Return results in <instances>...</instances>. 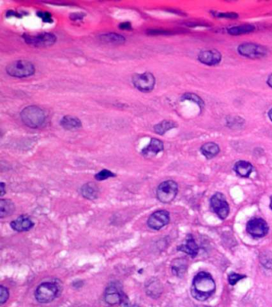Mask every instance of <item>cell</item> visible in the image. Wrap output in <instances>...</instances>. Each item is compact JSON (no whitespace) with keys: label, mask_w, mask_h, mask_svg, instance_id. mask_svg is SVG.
Wrapping results in <instances>:
<instances>
[{"label":"cell","mask_w":272,"mask_h":307,"mask_svg":"<svg viewBox=\"0 0 272 307\" xmlns=\"http://www.w3.org/2000/svg\"><path fill=\"white\" fill-rule=\"evenodd\" d=\"M82 196L90 200H94L99 196V190L94 182H88L81 189Z\"/></svg>","instance_id":"21"},{"label":"cell","mask_w":272,"mask_h":307,"mask_svg":"<svg viewBox=\"0 0 272 307\" xmlns=\"http://www.w3.org/2000/svg\"><path fill=\"white\" fill-rule=\"evenodd\" d=\"M260 262L265 268L272 270V252H263L260 255Z\"/></svg>","instance_id":"28"},{"label":"cell","mask_w":272,"mask_h":307,"mask_svg":"<svg viewBox=\"0 0 272 307\" xmlns=\"http://www.w3.org/2000/svg\"><path fill=\"white\" fill-rule=\"evenodd\" d=\"M197 59L201 64L213 67L220 64L222 55L216 49L203 50L199 52Z\"/></svg>","instance_id":"12"},{"label":"cell","mask_w":272,"mask_h":307,"mask_svg":"<svg viewBox=\"0 0 272 307\" xmlns=\"http://www.w3.org/2000/svg\"><path fill=\"white\" fill-rule=\"evenodd\" d=\"M38 16L40 17L44 22H47V23L52 22V15L48 12H38Z\"/></svg>","instance_id":"33"},{"label":"cell","mask_w":272,"mask_h":307,"mask_svg":"<svg viewBox=\"0 0 272 307\" xmlns=\"http://www.w3.org/2000/svg\"><path fill=\"white\" fill-rule=\"evenodd\" d=\"M15 207L13 202L9 199H1L0 200V218L4 219L14 214Z\"/></svg>","instance_id":"22"},{"label":"cell","mask_w":272,"mask_h":307,"mask_svg":"<svg viewBox=\"0 0 272 307\" xmlns=\"http://www.w3.org/2000/svg\"><path fill=\"white\" fill-rule=\"evenodd\" d=\"M216 291V283L209 273L200 272L193 279L191 294L198 301H206Z\"/></svg>","instance_id":"1"},{"label":"cell","mask_w":272,"mask_h":307,"mask_svg":"<svg viewBox=\"0 0 272 307\" xmlns=\"http://www.w3.org/2000/svg\"><path fill=\"white\" fill-rule=\"evenodd\" d=\"M172 272L177 277H182L188 269V261L185 258H176L174 259L171 265Z\"/></svg>","instance_id":"20"},{"label":"cell","mask_w":272,"mask_h":307,"mask_svg":"<svg viewBox=\"0 0 272 307\" xmlns=\"http://www.w3.org/2000/svg\"><path fill=\"white\" fill-rule=\"evenodd\" d=\"M6 72L15 78H27L35 74L33 64L27 60H16L10 63L6 68Z\"/></svg>","instance_id":"4"},{"label":"cell","mask_w":272,"mask_h":307,"mask_svg":"<svg viewBox=\"0 0 272 307\" xmlns=\"http://www.w3.org/2000/svg\"><path fill=\"white\" fill-rule=\"evenodd\" d=\"M164 150V144L158 139H152L150 144L141 151V154L146 158L155 157Z\"/></svg>","instance_id":"15"},{"label":"cell","mask_w":272,"mask_h":307,"mask_svg":"<svg viewBox=\"0 0 272 307\" xmlns=\"http://www.w3.org/2000/svg\"><path fill=\"white\" fill-rule=\"evenodd\" d=\"M133 86L141 92H150L155 86L156 79L154 75L150 72L143 74H136L132 78Z\"/></svg>","instance_id":"7"},{"label":"cell","mask_w":272,"mask_h":307,"mask_svg":"<svg viewBox=\"0 0 272 307\" xmlns=\"http://www.w3.org/2000/svg\"><path fill=\"white\" fill-rule=\"evenodd\" d=\"M59 294V287L56 283L47 282L39 285L35 292V297L39 303H49L53 302Z\"/></svg>","instance_id":"3"},{"label":"cell","mask_w":272,"mask_h":307,"mask_svg":"<svg viewBox=\"0 0 272 307\" xmlns=\"http://www.w3.org/2000/svg\"><path fill=\"white\" fill-rule=\"evenodd\" d=\"M181 99L182 100L192 101V102H195L201 108V110H202L205 107V102H204L202 98L199 96V95H197V94H193V93H186V94H183Z\"/></svg>","instance_id":"27"},{"label":"cell","mask_w":272,"mask_h":307,"mask_svg":"<svg viewBox=\"0 0 272 307\" xmlns=\"http://www.w3.org/2000/svg\"><path fill=\"white\" fill-rule=\"evenodd\" d=\"M271 209L272 210V196L271 197V205H270Z\"/></svg>","instance_id":"38"},{"label":"cell","mask_w":272,"mask_h":307,"mask_svg":"<svg viewBox=\"0 0 272 307\" xmlns=\"http://www.w3.org/2000/svg\"><path fill=\"white\" fill-rule=\"evenodd\" d=\"M177 249H178V250H180V251L184 252L185 254L190 255L191 257H193V258H195V257L198 254V245H197L193 236L191 235V234H189L188 237H187L185 243L180 245V246H178Z\"/></svg>","instance_id":"16"},{"label":"cell","mask_w":272,"mask_h":307,"mask_svg":"<svg viewBox=\"0 0 272 307\" xmlns=\"http://www.w3.org/2000/svg\"><path fill=\"white\" fill-rule=\"evenodd\" d=\"M105 302L109 306L118 305L122 301V295L114 283H110L106 289L104 295Z\"/></svg>","instance_id":"13"},{"label":"cell","mask_w":272,"mask_h":307,"mask_svg":"<svg viewBox=\"0 0 272 307\" xmlns=\"http://www.w3.org/2000/svg\"><path fill=\"white\" fill-rule=\"evenodd\" d=\"M245 278L246 275H239V274H236V273H231L228 275V282H229L230 285L234 286V285L236 284L241 279H245Z\"/></svg>","instance_id":"31"},{"label":"cell","mask_w":272,"mask_h":307,"mask_svg":"<svg viewBox=\"0 0 272 307\" xmlns=\"http://www.w3.org/2000/svg\"><path fill=\"white\" fill-rule=\"evenodd\" d=\"M101 41L106 43H112V44H123L125 43V39L121 35H117L114 33H107L103 34L99 36Z\"/></svg>","instance_id":"25"},{"label":"cell","mask_w":272,"mask_h":307,"mask_svg":"<svg viewBox=\"0 0 272 307\" xmlns=\"http://www.w3.org/2000/svg\"><path fill=\"white\" fill-rule=\"evenodd\" d=\"M176 127H177V124L175 122L171 121V120H164L154 127V131L158 135H163L167 131L173 129Z\"/></svg>","instance_id":"26"},{"label":"cell","mask_w":272,"mask_h":307,"mask_svg":"<svg viewBox=\"0 0 272 307\" xmlns=\"http://www.w3.org/2000/svg\"><path fill=\"white\" fill-rule=\"evenodd\" d=\"M33 221L28 216L21 215L10 223V228L17 232L28 231L34 228Z\"/></svg>","instance_id":"14"},{"label":"cell","mask_w":272,"mask_h":307,"mask_svg":"<svg viewBox=\"0 0 272 307\" xmlns=\"http://www.w3.org/2000/svg\"><path fill=\"white\" fill-rule=\"evenodd\" d=\"M0 189H1V191H0V196L2 197L5 195V193H6L5 184L3 182H1V183H0Z\"/></svg>","instance_id":"34"},{"label":"cell","mask_w":272,"mask_h":307,"mask_svg":"<svg viewBox=\"0 0 272 307\" xmlns=\"http://www.w3.org/2000/svg\"><path fill=\"white\" fill-rule=\"evenodd\" d=\"M24 40L26 43L34 47H48L55 43L56 37L52 33H44L35 36L24 35Z\"/></svg>","instance_id":"11"},{"label":"cell","mask_w":272,"mask_h":307,"mask_svg":"<svg viewBox=\"0 0 272 307\" xmlns=\"http://www.w3.org/2000/svg\"><path fill=\"white\" fill-rule=\"evenodd\" d=\"M162 292V286L158 279H152L146 285V294L150 297L158 298Z\"/></svg>","instance_id":"23"},{"label":"cell","mask_w":272,"mask_h":307,"mask_svg":"<svg viewBox=\"0 0 272 307\" xmlns=\"http://www.w3.org/2000/svg\"><path fill=\"white\" fill-rule=\"evenodd\" d=\"M212 208L219 219H224L229 215L230 207L224 195L220 192L216 193L210 200Z\"/></svg>","instance_id":"8"},{"label":"cell","mask_w":272,"mask_h":307,"mask_svg":"<svg viewBox=\"0 0 272 307\" xmlns=\"http://www.w3.org/2000/svg\"><path fill=\"white\" fill-rule=\"evenodd\" d=\"M213 14L217 18L220 19H237L239 15L235 12H217L213 11Z\"/></svg>","instance_id":"30"},{"label":"cell","mask_w":272,"mask_h":307,"mask_svg":"<svg viewBox=\"0 0 272 307\" xmlns=\"http://www.w3.org/2000/svg\"><path fill=\"white\" fill-rule=\"evenodd\" d=\"M178 194V184L173 180L162 182L157 189V198L163 203H169Z\"/></svg>","instance_id":"5"},{"label":"cell","mask_w":272,"mask_h":307,"mask_svg":"<svg viewBox=\"0 0 272 307\" xmlns=\"http://www.w3.org/2000/svg\"><path fill=\"white\" fill-rule=\"evenodd\" d=\"M237 51L240 56L252 60L265 57L268 52L267 47L254 43H242L238 46Z\"/></svg>","instance_id":"6"},{"label":"cell","mask_w":272,"mask_h":307,"mask_svg":"<svg viewBox=\"0 0 272 307\" xmlns=\"http://www.w3.org/2000/svg\"><path fill=\"white\" fill-rule=\"evenodd\" d=\"M60 125L67 131H77L82 127V123L77 117L66 115L61 119Z\"/></svg>","instance_id":"19"},{"label":"cell","mask_w":272,"mask_h":307,"mask_svg":"<svg viewBox=\"0 0 272 307\" xmlns=\"http://www.w3.org/2000/svg\"><path fill=\"white\" fill-rule=\"evenodd\" d=\"M235 173L242 178H248L253 171V166L249 162L244 160H239L235 162L234 166Z\"/></svg>","instance_id":"17"},{"label":"cell","mask_w":272,"mask_h":307,"mask_svg":"<svg viewBox=\"0 0 272 307\" xmlns=\"http://www.w3.org/2000/svg\"><path fill=\"white\" fill-rule=\"evenodd\" d=\"M9 298V291L6 287L3 286L0 287V303L1 305L4 304Z\"/></svg>","instance_id":"32"},{"label":"cell","mask_w":272,"mask_h":307,"mask_svg":"<svg viewBox=\"0 0 272 307\" xmlns=\"http://www.w3.org/2000/svg\"><path fill=\"white\" fill-rule=\"evenodd\" d=\"M220 152L218 144L213 142H209L202 145L201 148V152L207 159H212L218 154Z\"/></svg>","instance_id":"18"},{"label":"cell","mask_w":272,"mask_h":307,"mask_svg":"<svg viewBox=\"0 0 272 307\" xmlns=\"http://www.w3.org/2000/svg\"><path fill=\"white\" fill-rule=\"evenodd\" d=\"M269 230L267 222L261 218H254L247 224V231L254 237H263L268 234Z\"/></svg>","instance_id":"9"},{"label":"cell","mask_w":272,"mask_h":307,"mask_svg":"<svg viewBox=\"0 0 272 307\" xmlns=\"http://www.w3.org/2000/svg\"><path fill=\"white\" fill-rule=\"evenodd\" d=\"M170 215L168 211L164 210L157 211L150 215L148 219V227L154 230H160L169 224Z\"/></svg>","instance_id":"10"},{"label":"cell","mask_w":272,"mask_h":307,"mask_svg":"<svg viewBox=\"0 0 272 307\" xmlns=\"http://www.w3.org/2000/svg\"><path fill=\"white\" fill-rule=\"evenodd\" d=\"M20 117L25 125L34 129L41 127L46 120L45 112L37 106L25 107L21 112Z\"/></svg>","instance_id":"2"},{"label":"cell","mask_w":272,"mask_h":307,"mask_svg":"<svg viewBox=\"0 0 272 307\" xmlns=\"http://www.w3.org/2000/svg\"><path fill=\"white\" fill-rule=\"evenodd\" d=\"M267 84L268 86H270L271 88H272V74L268 76V79H267Z\"/></svg>","instance_id":"36"},{"label":"cell","mask_w":272,"mask_h":307,"mask_svg":"<svg viewBox=\"0 0 272 307\" xmlns=\"http://www.w3.org/2000/svg\"><path fill=\"white\" fill-rule=\"evenodd\" d=\"M268 115L269 119H270L271 121L272 122V108H271L270 110H269V111H268Z\"/></svg>","instance_id":"37"},{"label":"cell","mask_w":272,"mask_h":307,"mask_svg":"<svg viewBox=\"0 0 272 307\" xmlns=\"http://www.w3.org/2000/svg\"><path fill=\"white\" fill-rule=\"evenodd\" d=\"M115 176H116V174L111 172L110 170H101L100 172L98 173L94 177L98 181H103L107 180L109 178H113Z\"/></svg>","instance_id":"29"},{"label":"cell","mask_w":272,"mask_h":307,"mask_svg":"<svg viewBox=\"0 0 272 307\" xmlns=\"http://www.w3.org/2000/svg\"><path fill=\"white\" fill-rule=\"evenodd\" d=\"M121 29H130L131 28V24H130V23H122V24H121Z\"/></svg>","instance_id":"35"},{"label":"cell","mask_w":272,"mask_h":307,"mask_svg":"<svg viewBox=\"0 0 272 307\" xmlns=\"http://www.w3.org/2000/svg\"><path fill=\"white\" fill-rule=\"evenodd\" d=\"M255 30H256V27H255L254 25H239V26H235V27H231L227 29V33H228L229 35L236 36V35L249 34V33L253 32Z\"/></svg>","instance_id":"24"}]
</instances>
